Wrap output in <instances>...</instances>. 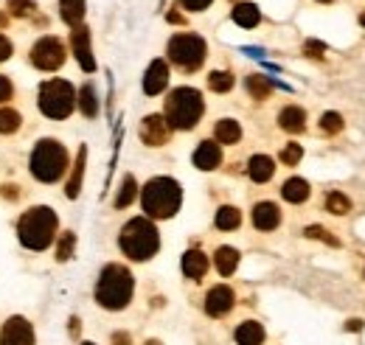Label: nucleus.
<instances>
[{
    "mask_svg": "<svg viewBox=\"0 0 365 345\" xmlns=\"http://www.w3.org/2000/svg\"><path fill=\"white\" fill-rule=\"evenodd\" d=\"M169 87V65L163 62V59H155L149 68H146V73H143V93L146 96H158V93H163Z\"/></svg>",
    "mask_w": 365,
    "mask_h": 345,
    "instance_id": "4468645a",
    "label": "nucleus"
},
{
    "mask_svg": "<svg viewBox=\"0 0 365 345\" xmlns=\"http://www.w3.org/2000/svg\"><path fill=\"white\" fill-rule=\"evenodd\" d=\"M318 3H331V0H318Z\"/></svg>",
    "mask_w": 365,
    "mask_h": 345,
    "instance_id": "3c124183",
    "label": "nucleus"
},
{
    "mask_svg": "<svg viewBox=\"0 0 365 345\" xmlns=\"http://www.w3.org/2000/svg\"><path fill=\"white\" fill-rule=\"evenodd\" d=\"M20 127H23L20 113L11 110V107H3V110H0V135H14Z\"/></svg>",
    "mask_w": 365,
    "mask_h": 345,
    "instance_id": "2f4dec72",
    "label": "nucleus"
},
{
    "mask_svg": "<svg viewBox=\"0 0 365 345\" xmlns=\"http://www.w3.org/2000/svg\"><path fill=\"white\" fill-rule=\"evenodd\" d=\"M278 127L284 132H289V135H298V132L307 130V113H304L301 107L289 104V107H284V110L278 113Z\"/></svg>",
    "mask_w": 365,
    "mask_h": 345,
    "instance_id": "a211bd4d",
    "label": "nucleus"
},
{
    "mask_svg": "<svg viewBox=\"0 0 365 345\" xmlns=\"http://www.w3.org/2000/svg\"><path fill=\"white\" fill-rule=\"evenodd\" d=\"M273 174H275L273 158H267V155H253V158L247 160V177H250L253 182H267V180H273Z\"/></svg>",
    "mask_w": 365,
    "mask_h": 345,
    "instance_id": "412c9836",
    "label": "nucleus"
},
{
    "mask_svg": "<svg viewBox=\"0 0 365 345\" xmlns=\"http://www.w3.org/2000/svg\"><path fill=\"white\" fill-rule=\"evenodd\" d=\"M253 225H256V230H264V233L275 230V227L281 225V211H278V205H275V202H256V205H253Z\"/></svg>",
    "mask_w": 365,
    "mask_h": 345,
    "instance_id": "dca6fc26",
    "label": "nucleus"
},
{
    "mask_svg": "<svg viewBox=\"0 0 365 345\" xmlns=\"http://www.w3.org/2000/svg\"><path fill=\"white\" fill-rule=\"evenodd\" d=\"M73 247H76V236L71 233V230H65L62 236H59V242H56V261H68L73 256Z\"/></svg>",
    "mask_w": 365,
    "mask_h": 345,
    "instance_id": "f704fd0d",
    "label": "nucleus"
},
{
    "mask_svg": "<svg viewBox=\"0 0 365 345\" xmlns=\"http://www.w3.org/2000/svg\"><path fill=\"white\" fill-rule=\"evenodd\" d=\"M214 264H217L220 275H233L236 267H239V250H233V247H220V250L214 253Z\"/></svg>",
    "mask_w": 365,
    "mask_h": 345,
    "instance_id": "cd10ccee",
    "label": "nucleus"
},
{
    "mask_svg": "<svg viewBox=\"0 0 365 345\" xmlns=\"http://www.w3.org/2000/svg\"><path fill=\"white\" fill-rule=\"evenodd\" d=\"M29 59H31V65H34L37 71L53 73V71H59V68L65 65L68 51H65L62 40H56V37H43V40H37V43L31 45Z\"/></svg>",
    "mask_w": 365,
    "mask_h": 345,
    "instance_id": "1a4fd4ad",
    "label": "nucleus"
},
{
    "mask_svg": "<svg viewBox=\"0 0 365 345\" xmlns=\"http://www.w3.org/2000/svg\"><path fill=\"white\" fill-rule=\"evenodd\" d=\"M6 23H9V14H0V29H3Z\"/></svg>",
    "mask_w": 365,
    "mask_h": 345,
    "instance_id": "09e8293b",
    "label": "nucleus"
},
{
    "mask_svg": "<svg viewBox=\"0 0 365 345\" xmlns=\"http://www.w3.org/2000/svg\"><path fill=\"white\" fill-rule=\"evenodd\" d=\"M304 236H309V239H318V242H326L329 247H340V239L337 236H331L326 227H320V225H309L307 230H304Z\"/></svg>",
    "mask_w": 365,
    "mask_h": 345,
    "instance_id": "c9c22d12",
    "label": "nucleus"
},
{
    "mask_svg": "<svg viewBox=\"0 0 365 345\" xmlns=\"http://www.w3.org/2000/svg\"><path fill=\"white\" fill-rule=\"evenodd\" d=\"M40 113L51 118V121H65L73 110H76V90L65 79H48L40 85V96H37Z\"/></svg>",
    "mask_w": 365,
    "mask_h": 345,
    "instance_id": "0eeeda50",
    "label": "nucleus"
},
{
    "mask_svg": "<svg viewBox=\"0 0 365 345\" xmlns=\"http://www.w3.org/2000/svg\"><path fill=\"white\" fill-rule=\"evenodd\" d=\"M0 345H37L34 326L20 314L9 317L3 323V329H0Z\"/></svg>",
    "mask_w": 365,
    "mask_h": 345,
    "instance_id": "9d476101",
    "label": "nucleus"
},
{
    "mask_svg": "<svg viewBox=\"0 0 365 345\" xmlns=\"http://www.w3.org/2000/svg\"><path fill=\"white\" fill-rule=\"evenodd\" d=\"M82 345H96V343H82Z\"/></svg>",
    "mask_w": 365,
    "mask_h": 345,
    "instance_id": "603ef678",
    "label": "nucleus"
},
{
    "mask_svg": "<svg viewBox=\"0 0 365 345\" xmlns=\"http://www.w3.org/2000/svg\"><path fill=\"white\" fill-rule=\"evenodd\" d=\"M9 17H34L37 14V0H6Z\"/></svg>",
    "mask_w": 365,
    "mask_h": 345,
    "instance_id": "473e14b6",
    "label": "nucleus"
},
{
    "mask_svg": "<svg viewBox=\"0 0 365 345\" xmlns=\"http://www.w3.org/2000/svg\"><path fill=\"white\" fill-rule=\"evenodd\" d=\"M56 227H59L56 211H51L48 205H34L17 219V239L26 250L43 253L51 247V242L56 236Z\"/></svg>",
    "mask_w": 365,
    "mask_h": 345,
    "instance_id": "f03ea898",
    "label": "nucleus"
},
{
    "mask_svg": "<svg viewBox=\"0 0 365 345\" xmlns=\"http://www.w3.org/2000/svg\"><path fill=\"white\" fill-rule=\"evenodd\" d=\"M363 26H365V14H363Z\"/></svg>",
    "mask_w": 365,
    "mask_h": 345,
    "instance_id": "864d4df0",
    "label": "nucleus"
},
{
    "mask_svg": "<svg viewBox=\"0 0 365 345\" xmlns=\"http://www.w3.org/2000/svg\"><path fill=\"white\" fill-rule=\"evenodd\" d=\"M166 53H169V62L178 65L180 71H200V65L205 62V53H208V45L200 34H175L169 45H166Z\"/></svg>",
    "mask_w": 365,
    "mask_h": 345,
    "instance_id": "6e6552de",
    "label": "nucleus"
},
{
    "mask_svg": "<svg viewBox=\"0 0 365 345\" xmlns=\"http://www.w3.org/2000/svg\"><path fill=\"white\" fill-rule=\"evenodd\" d=\"M68 166H71V158H68L65 143H59L56 138H43L34 143L31 158H29V172L34 180L51 185V182L65 177Z\"/></svg>",
    "mask_w": 365,
    "mask_h": 345,
    "instance_id": "39448f33",
    "label": "nucleus"
},
{
    "mask_svg": "<svg viewBox=\"0 0 365 345\" xmlns=\"http://www.w3.org/2000/svg\"><path fill=\"white\" fill-rule=\"evenodd\" d=\"M11 51H14V45H11V40L0 34V62H6V59L11 56Z\"/></svg>",
    "mask_w": 365,
    "mask_h": 345,
    "instance_id": "79ce46f5",
    "label": "nucleus"
},
{
    "mask_svg": "<svg viewBox=\"0 0 365 345\" xmlns=\"http://www.w3.org/2000/svg\"><path fill=\"white\" fill-rule=\"evenodd\" d=\"M71 48H73V56L79 62V68L85 73H93L96 71V56H93V48H91V29L88 26H76L71 31Z\"/></svg>",
    "mask_w": 365,
    "mask_h": 345,
    "instance_id": "f8f14e48",
    "label": "nucleus"
},
{
    "mask_svg": "<svg viewBox=\"0 0 365 345\" xmlns=\"http://www.w3.org/2000/svg\"><path fill=\"white\" fill-rule=\"evenodd\" d=\"M214 225H217L220 230H236V227L242 225V211H239L236 205H222V208L217 211Z\"/></svg>",
    "mask_w": 365,
    "mask_h": 345,
    "instance_id": "c85d7f7f",
    "label": "nucleus"
},
{
    "mask_svg": "<svg viewBox=\"0 0 365 345\" xmlns=\"http://www.w3.org/2000/svg\"><path fill=\"white\" fill-rule=\"evenodd\" d=\"M182 188L175 177H152L140 188V205L149 219H172L180 211Z\"/></svg>",
    "mask_w": 365,
    "mask_h": 345,
    "instance_id": "7ed1b4c3",
    "label": "nucleus"
},
{
    "mask_svg": "<svg viewBox=\"0 0 365 345\" xmlns=\"http://www.w3.org/2000/svg\"><path fill=\"white\" fill-rule=\"evenodd\" d=\"M222 163V146L217 140H202L194 152V166L202 172H214Z\"/></svg>",
    "mask_w": 365,
    "mask_h": 345,
    "instance_id": "2eb2a0df",
    "label": "nucleus"
},
{
    "mask_svg": "<svg viewBox=\"0 0 365 345\" xmlns=\"http://www.w3.org/2000/svg\"><path fill=\"white\" fill-rule=\"evenodd\" d=\"M59 17L68 23V26H82L85 20V0H59Z\"/></svg>",
    "mask_w": 365,
    "mask_h": 345,
    "instance_id": "393cba45",
    "label": "nucleus"
},
{
    "mask_svg": "<svg viewBox=\"0 0 365 345\" xmlns=\"http://www.w3.org/2000/svg\"><path fill=\"white\" fill-rule=\"evenodd\" d=\"M233 73L230 71H211V76H208V87L214 90V93H228L230 87H233Z\"/></svg>",
    "mask_w": 365,
    "mask_h": 345,
    "instance_id": "72a5a7b5",
    "label": "nucleus"
},
{
    "mask_svg": "<svg viewBox=\"0 0 365 345\" xmlns=\"http://www.w3.org/2000/svg\"><path fill=\"white\" fill-rule=\"evenodd\" d=\"M301 158H304V146H301V143H287V146L281 149V163H284V166H298Z\"/></svg>",
    "mask_w": 365,
    "mask_h": 345,
    "instance_id": "e433bc0d",
    "label": "nucleus"
},
{
    "mask_svg": "<svg viewBox=\"0 0 365 345\" xmlns=\"http://www.w3.org/2000/svg\"><path fill=\"white\" fill-rule=\"evenodd\" d=\"M281 197L292 205H301L309 200V182L304 177H289L284 185H281Z\"/></svg>",
    "mask_w": 365,
    "mask_h": 345,
    "instance_id": "4be33fe9",
    "label": "nucleus"
},
{
    "mask_svg": "<svg viewBox=\"0 0 365 345\" xmlns=\"http://www.w3.org/2000/svg\"><path fill=\"white\" fill-rule=\"evenodd\" d=\"M304 51H307V56H315V59L323 56V45L320 43H307L304 45Z\"/></svg>",
    "mask_w": 365,
    "mask_h": 345,
    "instance_id": "37998d69",
    "label": "nucleus"
},
{
    "mask_svg": "<svg viewBox=\"0 0 365 345\" xmlns=\"http://www.w3.org/2000/svg\"><path fill=\"white\" fill-rule=\"evenodd\" d=\"M68 329H71V337H79V331H82V320H79V317H71V326H68Z\"/></svg>",
    "mask_w": 365,
    "mask_h": 345,
    "instance_id": "a18cd8bd",
    "label": "nucleus"
},
{
    "mask_svg": "<svg viewBox=\"0 0 365 345\" xmlns=\"http://www.w3.org/2000/svg\"><path fill=\"white\" fill-rule=\"evenodd\" d=\"M11 96H14V85H11V79H9L6 73H0V104H6Z\"/></svg>",
    "mask_w": 365,
    "mask_h": 345,
    "instance_id": "58836bf2",
    "label": "nucleus"
},
{
    "mask_svg": "<svg viewBox=\"0 0 365 345\" xmlns=\"http://www.w3.org/2000/svg\"><path fill=\"white\" fill-rule=\"evenodd\" d=\"M0 194H3V200H11V202H17V200H20V185H14V182H6V185L0 188Z\"/></svg>",
    "mask_w": 365,
    "mask_h": 345,
    "instance_id": "a19ab883",
    "label": "nucleus"
},
{
    "mask_svg": "<svg viewBox=\"0 0 365 345\" xmlns=\"http://www.w3.org/2000/svg\"><path fill=\"white\" fill-rule=\"evenodd\" d=\"M169 20H172V23H182V17L178 14V11H172V14H169Z\"/></svg>",
    "mask_w": 365,
    "mask_h": 345,
    "instance_id": "de8ad7c7",
    "label": "nucleus"
},
{
    "mask_svg": "<svg viewBox=\"0 0 365 345\" xmlns=\"http://www.w3.org/2000/svg\"><path fill=\"white\" fill-rule=\"evenodd\" d=\"M85 166H88V146H79L73 172H71V180H68V185H65V197H68V200H76V197H79V191H82V177H85Z\"/></svg>",
    "mask_w": 365,
    "mask_h": 345,
    "instance_id": "6ab92c4d",
    "label": "nucleus"
},
{
    "mask_svg": "<svg viewBox=\"0 0 365 345\" xmlns=\"http://www.w3.org/2000/svg\"><path fill=\"white\" fill-rule=\"evenodd\" d=\"M118 247L127 259L133 261H149L160 250V233L149 216H135L130 219L121 233H118Z\"/></svg>",
    "mask_w": 365,
    "mask_h": 345,
    "instance_id": "20e7f679",
    "label": "nucleus"
},
{
    "mask_svg": "<svg viewBox=\"0 0 365 345\" xmlns=\"http://www.w3.org/2000/svg\"><path fill=\"white\" fill-rule=\"evenodd\" d=\"M135 292V278L124 264H107L96 281V303L107 311L127 309Z\"/></svg>",
    "mask_w": 365,
    "mask_h": 345,
    "instance_id": "f257e3e1",
    "label": "nucleus"
},
{
    "mask_svg": "<svg viewBox=\"0 0 365 345\" xmlns=\"http://www.w3.org/2000/svg\"><path fill=\"white\" fill-rule=\"evenodd\" d=\"M326 211L334 216H346L351 211V200L346 194H340V191H329L326 194Z\"/></svg>",
    "mask_w": 365,
    "mask_h": 345,
    "instance_id": "7c9ffc66",
    "label": "nucleus"
},
{
    "mask_svg": "<svg viewBox=\"0 0 365 345\" xmlns=\"http://www.w3.org/2000/svg\"><path fill=\"white\" fill-rule=\"evenodd\" d=\"M202 113H205V101H202V93L194 87H175L163 107V118L169 121V127L180 132L194 130Z\"/></svg>",
    "mask_w": 365,
    "mask_h": 345,
    "instance_id": "423d86ee",
    "label": "nucleus"
},
{
    "mask_svg": "<svg viewBox=\"0 0 365 345\" xmlns=\"http://www.w3.org/2000/svg\"><path fill=\"white\" fill-rule=\"evenodd\" d=\"M146 345H160V343H158V340H149V343H146Z\"/></svg>",
    "mask_w": 365,
    "mask_h": 345,
    "instance_id": "8fccbe9b",
    "label": "nucleus"
},
{
    "mask_svg": "<svg viewBox=\"0 0 365 345\" xmlns=\"http://www.w3.org/2000/svg\"><path fill=\"white\" fill-rule=\"evenodd\" d=\"M214 138H217V143H222V146H233V143H239V138H242V127H239V121H233V118H222V121H217V127H214Z\"/></svg>",
    "mask_w": 365,
    "mask_h": 345,
    "instance_id": "b1692460",
    "label": "nucleus"
},
{
    "mask_svg": "<svg viewBox=\"0 0 365 345\" xmlns=\"http://www.w3.org/2000/svg\"><path fill=\"white\" fill-rule=\"evenodd\" d=\"M245 87H247L250 98H256V101H264V98L270 96V90H273V82H270L267 76H259V73H253V76H247V79H245Z\"/></svg>",
    "mask_w": 365,
    "mask_h": 345,
    "instance_id": "c756f323",
    "label": "nucleus"
},
{
    "mask_svg": "<svg viewBox=\"0 0 365 345\" xmlns=\"http://www.w3.org/2000/svg\"><path fill=\"white\" fill-rule=\"evenodd\" d=\"M138 194V182L133 174H127L124 180H121V188H118V194H115V200H113V208L115 211H121V208H127V205H133V200H135Z\"/></svg>",
    "mask_w": 365,
    "mask_h": 345,
    "instance_id": "bb28decb",
    "label": "nucleus"
},
{
    "mask_svg": "<svg viewBox=\"0 0 365 345\" xmlns=\"http://www.w3.org/2000/svg\"><path fill=\"white\" fill-rule=\"evenodd\" d=\"M233 306H236V295L230 287L220 284V287L208 289V295H205V314L208 317H225Z\"/></svg>",
    "mask_w": 365,
    "mask_h": 345,
    "instance_id": "ddd939ff",
    "label": "nucleus"
},
{
    "mask_svg": "<svg viewBox=\"0 0 365 345\" xmlns=\"http://www.w3.org/2000/svg\"><path fill=\"white\" fill-rule=\"evenodd\" d=\"M140 140L146 143V146H163L169 138H172V127H169V121L163 118V115H158V113H152V115H146L143 121H140Z\"/></svg>",
    "mask_w": 365,
    "mask_h": 345,
    "instance_id": "9b49d317",
    "label": "nucleus"
},
{
    "mask_svg": "<svg viewBox=\"0 0 365 345\" xmlns=\"http://www.w3.org/2000/svg\"><path fill=\"white\" fill-rule=\"evenodd\" d=\"M233 337H236V345H262L267 334H264V326L259 320H245V323H239Z\"/></svg>",
    "mask_w": 365,
    "mask_h": 345,
    "instance_id": "aec40b11",
    "label": "nucleus"
},
{
    "mask_svg": "<svg viewBox=\"0 0 365 345\" xmlns=\"http://www.w3.org/2000/svg\"><path fill=\"white\" fill-rule=\"evenodd\" d=\"M211 3H214V0H180V6L185 11H205Z\"/></svg>",
    "mask_w": 365,
    "mask_h": 345,
    "instance_id": "ea45409f",
    "label": "nucleus"
},
{
    "mask_svg": "<svg viewBox=\"0 0 365 345\" xmlns=\"http://www.w3.org/2000/svg\"><path fill=\"white\" fill-rule=\"evenodd\" d=\"M76 104H79L82 115H88V118H96V115H98V98H96V87H93L91 82H88V85L79 87Z\"/></svg>",
    "mask_w": 365,
    "mask_h": 345,
    "instance_id": "a878e982",
    "label": "nucleus"
},
{
    "mask_svg": "<svg viewBox=\"0 0 365 345\" xmlns=\"http://www.w3.org/2000/svg\"><path fill=\"white\" fill-rule=\"evenodd\" d=\"M180 267H182V275H185V278L200 281V278L208 272V256H205L202 250H197V247H194V250H185Z\"/></svg>",
    "mask_w": 365,
    "mask_h": 345,
    "instance_id": "f3484780",
    "label": "nucleus"
},
{
    "mask_svg": "<svg viewBox=\"0 0 365 345\" xmlns=\"http://www.w3.org/2000/svg\"><path fill=\"white\" fill-rule=\"evenodd\" d=\"M320 130L326 132V135H337V132L343 130V115L340 113H323L320 115Z\"/></svg>",
    "mask_w": 365,
    "mask_h": 345,
    "instance_id": "4c0bfd02",
    "label": "nucleus"
},
{
    "mask_svg": "<svg viewBox=\"0 0 365 345\" xmlns=\"http://www.w3.org/2000/svg\"><path fill=\"white\" fill-rule=\"evenodd\" d=\"M346 329H349V331H360V329H363V320H349Z\"/></svg>",
    "mask_w": 365,
    "mask_h": 345,
    "instance_id": "49530a36",
    "label": "nucleus"
},
{
    "mask_svg": "<svg viewBox=\"0 0 365 345\" xmlns=\"http://www.w3.org/2000/svg\"><path fill=\"white\" fill-rule=\"evenodd\" d=\"M113 345H133V337L127 331H115L113 334Z\"/></svg>",
    "mask_w": 365,
    "mask_h": 345,
    "instance_id": "c03bdc74",
    "label": "nucleus"
},
{
    "mask_svg": "<svg viewBox=\"0 0 365 345\" xmlns=\"http://www.w3.org/2000/svg\"><path fill=\"white\" fill-rule=\"evenodd\" d=\"M230 17H233V23L242 26V29H256V26L262 23V11H259L256 3H236Z\"/></svg>",
    "mask_w": 365,
    "mask_h": 345,
    "instance_id": "5701e85b",
    "label": "nucleus"
}]
</instances>
